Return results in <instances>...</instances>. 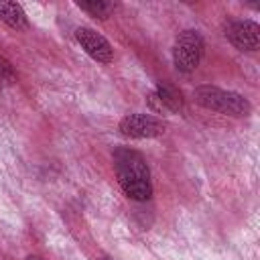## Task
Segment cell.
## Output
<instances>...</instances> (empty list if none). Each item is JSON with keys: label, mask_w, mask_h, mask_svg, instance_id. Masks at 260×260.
Here are the masks:
<instances>
[{"label": "cell", "mask_w": 260, "mask_h": 260, "mask_svg": "<svg viewBox=\"0 0 260 260\" xmlns=\"http://www.w3.org/2000/svg\"><path fill=\"white\" fill-rule=\"evenodd\" d=\"M114 169H116L120 187L130 199L146 201L152 195L150 171L140 152L130 150V148L114 150Z\"/></svg>", "instance_id": "cell-1"}, {"label": "cell", "mask_w": 260, "mask_h": 260, "mask_svg": "<svg viewBox=\"0 0 260 260\" xmlns=\"http://www.w3.org/2000/svg\"><path fill=\"white\" fill-rule=\"evenodd\" d=\"M193 98L199 106L207 108V110H213V112H219V114H225V116H234V118H242V116H248L252 106L250 102L236 93V91H225L221 87H215V85H199L193 89Z\"/></svg>", "instance_id": "cell-2"}, {"label": "cell", "mask_w": 260, "mask_h": 260, "mask_svg": "<svg viewBox=\"0 0 260 260\" xmlns=\"http://www.w3.org/2000/svg\"><path fill=\"white\" fill-rule=\"evenodd\" d=\"M203 37L197 30H183L179 32V37L175 39V47H173V63L179 71L183 73H191L197 69L201 57H203Z\"/></svg>", "instance_id": "cell-3"}, {"label": "cell", "mask_w": 260, "mask_h": 260, "mask_svg": "<svg viewBox=\"0 0 260 260\" xmlns=\"http://www.w3.org/2000/svg\"><path fill=\"white\" fill-rule=\"evenodd\" d=\"M120 132L128 138H154L165 132V124L150 114H128L120 120Z\"/></svg>", "instance_id": "cell-4"}, {"label": "cell", "mask_w": 260, "mask_h": 260, "mask_svg": "<svg viewBox=\"0 0 260 260\" xmlns=\"http://www.w3.org/2000/svg\"><path fill=\"white\" fill-rule=\"evenodd\" d=\"M146 102L158 114L162 112L177 114L183 110V93L169 81H158L156 87L146 95Z\"/></svg>", "instance_id": "cell-5"}, {"label": "cell", "mask_w": 260, "mask_h": 260, "mask_svg": "<svg viewBox=\"0 0 260 260\" xmlns=\"http://www.w3.org/2000/svg\"><path fill=\"white\" fill-rule=\"evenodd\" d=\"M225 37L240 51H256L260 45V26L254 20H234L228 24Z\"/></svg>", "instance_id": "cell-6"}, {"label": "cell", "mask_w": 260, "mask_h": 260, "mask_svg": "<svg viewBox=\"0 0 260 260\" xmlns=\"http://www.w3.org/2000/svg\"><path fill=\"white\" fill-rule=\"evenodd\" d=\"M77 37V43L81 45V49L98 63H110L114 59V51H112V45L108 43L106 37H102L100 32H95L93 28H87V26H81L77 28L75 32Z\"/></svg>", "instance_id": "cell-7"}, {"label": "cell", "mask_w": 260, "mask_h": 260, "mask_svg": "<svg viewBox=\"0 0 260 260\" xmlns=\"http://www.w3.org/2000/svg\"><path fill=\"white\" fill-rule=\"evenodd\" d=\"M0 20L14 30L28 28V18H26L22 6L16 2H0Z\"/></svg>", "instance_id": "cell-8"}, {"label": "cell", "mask_w": 260, "mask_h": 260, "mask_svg": "<svg viewBox=\"0 0 260 260\" xmlns=\"http://www.w3.org/2000/svg\"><path fill=\"white\" fill-rule=\"evenodd\" d=\"M77 6L81 10H85L87 14H91L93 18H108L114 10V4L112 2H106V0H89V2H77Z\"/></svg>", "instance_id": "cell-9"}, {"label": "cell", "mask_w": 260, "mask_h": 260, "mask_svg": "<svg viewBox=\"0 0 260 260\" xmlns=\"http://www.w3.org/2000/svg\"><path fill=\"white\" fill-rule=\"evenodd\" d=\"M10 77H12V69H10V65H8L4 59H0V81L10 79Z\"/></svg>", "instance_id": "cell-10"}, {"label": "cell", "mask_w": 260, "mask_h": 260, "mask_svg": "<svg viewBox=\"0 0 260 260\" xmlns=\"http://www.w3.org/2000/svg\"><path fill=\"white\" fill-rule=\"evenodd\" d=\"M24 260H43V258H39V256H26Z\"/></svg>", "instance_id": "cell-11"}]
</instances>
